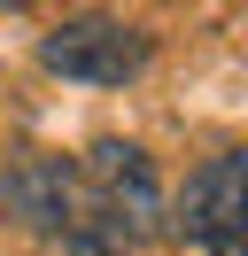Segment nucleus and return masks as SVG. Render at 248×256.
Returning a JSON list of instances; mask_svg holds the SVG:
<instances>
[{
	"label": "nucleus",
	"instance_id": "obj_2",
	"mask_svg": "<svg viewBox=\"0 0 248 256\" xmlns=\"http://www.w3.org/2000/svg\"><path fill=\"white\" fill-rule=\"evenodd\" d=\"M39 62L70 86H124L155 62V32L132 16H62L39 39Z\"/></svg>",
	"mask_w": 248,
	"mask_h": 256
},
{
	"label": "nucleus",
	"instance_id": "obj_1",
	"mask_svg": "<svg viewBox=\"0 0 248 256\" xmlns=\"http://www.w3.org/2000/svg\"><path fill=\"white\" fill-rule=\"evenodd\" d=\"M163 225V178L132 140H93L70 156V186H62L46 256H132L140 240Z\"/></svg>",
	"mask_w": 248,
	"mask_h": 256
},
{
	"label": "nucleus",
	"instance_id": "obj_3",
	"mask_svg": "<svg viewBox=\"0 0 248 256\" xmlns=\"http://www.w3.org/2000/svg\"><path fill=\"white\" fill-rule=\"evenodd\" d=\"M170 233L202 256H248V148L210 156L170 202Z\"/></svg>",
	"mask_w": 248,
	"mask_h": 256
}]
</instances>
